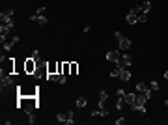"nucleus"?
Listing matches in <instances>:
<instances>
[{"instance_id":"nucleus-1","label":"nucleus","mask_w":168,"mask_h":125,"mask_svg":"<svg viewBox=\"0 0 168 125\" xmlns=\"http://www.w3.org/2000/svg\"><path fill=\"white\" fill-rule=\"evenodd\" d=\"M37 95H19L17 97V108L24 110L26 114H34L37 108Z\"/></svg>"},{"instance_id":"nucleus-2","label":"nucleus","mask_w":168,"mask_h":125,"mask_svg":"<svg viewBox=\"0 0 168 125\" xmlns=\"http://www.w3.org/2000/svg\"><path fill=\"white\" fill-rule=\"evenodd\" d=\"M37 62L34 60V58H28V60H24V73L26 75H36L37 71Z\"/></svg>"},{"instance_id":"nucleus-3","label":"nucleus","mask_w":168,"mask_h":125,"mask_svg":"<svg viewBox=\"0 0 168 125\" xmlns=\"http://www.w3.org/2000/svg\"><path fill=\"white\" fill-rule=\"evenodd\" d=\"M11 15H13V10H8L6 13H2V15H0V23H2V24H8V26H11V28H13Z\"/></svg>"},{"instance_id":"nucleus-4","label":"nucleus","mask_w":168,"mask_h":125,"mask_svg":"<svg viewBox=\"0 0 168 125\" xmlns=\"http://www.w3.org/2000/svg\"><path fill=\"white\" fill-rule=\"evenodd\" d=\"M120 58H121V51H120V49H118V51H108V52H107V60H108V62L118 64V62H120Z\"/></svg>"},{"instance_id":"nucleus-5","label":"nucleus","mask_w":168,"mask_h":125,"mask_svg":"<svg viewBox=\"0 0 168 125\" xmlns=\"http://www.w3.org/2000/svg\"><path fill=\"white\" fill-rule=\"evenodd\" d=\"M118 47H120V51H127V49L131 47V39H129V38H123V35H121V38L118 39Z\"/></svg>"},{"instance_id":"nucleus-6","label":"nucleus","mask_w":168,"mask_h":125,"mask_svg":"<svg viewBox=\"0 0 168 125\" xmlns=\"http://www.w3.org/2000/svg\"><path fill=\"white\" fill-rule=\"evenodd\" d=\"M13 84H15L13 82V77L11 75H6L2 71V88H10V86H13Z\"/></svg>"},{"instance_id":"nucleus-7","label":"nucleus","mask_w":168,"mask_h":125,"mask_svg":"<svg viewBox=\"0 0 168 125\" xmlns=\"http://www.w3.org/2000/svg\"><path fill=\"white\" fill-rule=\"evenodd\" d=\"M47 69V75H52V73H58V62H51V64L45 65Z\"/></svg>"},{"instance_id":"nucleus-8","label":"nucleus","mask_w":168,"mask_h":125,"mask_svg":"<svg viewBox=\"0 0 168 125\" xmlns=\"http://www.w3.org/2000/svg\"><path fill=\"white\" fill-rule=\"evenodd\" d=\"M107 116H108V110L105 108V106H103V108H99V110H94V112H92V118H107Z\"/></svg>"},{"instance_id":"nucleus-9","label":"nucleus","mask_w":168,"mask_h":125,"mask_svg":"<svg viewBox=\"0 0 168 125\" xmlns=\"http://www.w3.org/2000/svg\"><path fill=\"white\" fill-rule=\"evenodd\" d=\"M30 21H36L37 24H47V17H43V15H37V13L30 15Z\"/></svg>"},{"instance_id":"nucleus-10","label":"nucleus","mask_w":168,"mask_h":125,"mask_svg":"<svg viewBox=\"0 0 168 125\" xmlns=\"http://www.w3.org/2000/svg\"><path fill=\"white\" fill-rule=\"evenodd\" d=\"M131 62H133V58H131L129 54H123V56L120 58V62H118V64L123 65V67H129V65H131Z\"/></svg>"},{"instance_id":"nucleus-11","label":"nucleus","mask_w":168,"mask_h":125,"mask_svg":"<svg viewBox=\"0 0 168 125\" xmlns=\"http://www.w3.org/2000/svg\"><path fill=\"white\" fill-rule=\"evenodd\" d=\"M107 99H108V93L107 92H99V103H97V105H99V108H103L105 106V103H107Z\"/></svg>"},{"instance_id":"nucleus-12","label":"nucleus","mask_w":168,"mask_h":125,"mask_svg":"<svg viewBox=\"0 0 168 125\" xmlns=\"http://www.w3.org/2000/svg\"><path fill=\"white\" fill-rule=\"evenodd\" d=\"M125 21H127L129 24H136V23H138V17H136L135 11H129V15L125 17Z\"/></svg>"},{"instance_id":"nucleus-13","label":"nucleus","mask_w":168,"mask_h":125,"mask_svg":"<svg viewBox=\"0 0 168 125\" xmlns=\"http://www.w3.org/2000/svg\"><path fill=\"white\" fill-rule=\"evenodd\" d=\"M133 112H146V105H138V103H133L131 105Z\"/></svg>"},{"instance_id":"nucleus-14","label":"nucleus","mask_w":168,"mask_h":125,"mask_svg":"<svg viewBox=\"0 0 168 125\" xmlns=\"http://www.w3.org/2000/svg\"><path fill=\"white\" fill-rule=\"evenodd\" d=\"M149 10H151V2H149V0H144V2L140 4V11H142V13H148Z\"/></svg>"},{"instance_id":"nucleus-15","label":"nucleus","mask_w":168,"mask_h":125,"mask_svg":"<svg viewBox=\"0 0 168 125\" xmlns=\"http://www.w3.org/2000/svg\"><path fill=\"white\" fill-rule=\"evenodd\" d=\"M120 78L123 80V82H127V80H131V73H129L127 69L121 67V71H120Z\"/></svg>"},{"instance_id":"nucleus-16","label":"nucleus","mask_w":168,"mask_h":125,"mask_svg":"<svg viewBox=\"0 0 168 125\" xmlns=\"http://www.w3.org/2000/svg\"><path fill=\"white\" fill-rule=\"evenodd\" d=\"M136 99V93H125V105H133Z\"/></svg>"},{"instance_id":"nucleus-17","label":"nucleus","mask_w":168,"mask_h":125,"mask_svg":"<svg viewBox=\"0 0 168 125\" xmlns=\"http://www.w3.org/2000/svg\"><path fill=\"white\" fill-rule=\"evenodd\" d=\"M148 88H149V86H148L146 82H138V84H136V92H138V93H144Z\"/></svg>"},{"instance_id":"nucleus-18","label":"nucleus","mask_w":168,"mask_h":125,"mask_svg":"<svg viewBox=\"0 0 168 125\" xmlns=\"http://www.w3.org/2000/svg\"><path fill=\"white\" fill-rule=\"evenodd\" d=\"M121 67H123V65H120V64H118V65H116V67H114L112 71H110L108 75H110V77H120V71H121Z\"/></svg>"},{"instance_id":"nucleus-19","label":"nucleus","mask_w":168,"mask_h":125,"mask_svg":"<svg viewBox=\"0 0 168 125\" xmlns=\"http://www.w3.org/2000/svg\"><path fill=\"white\" fill-rule=\"evenodd\" d=\"M86 105H88L86 97H78V99H77V106H78V108H84Z\"/></svg>"},{"instance_id":"nucleus-20","label":"nucleus","mask_w":168,"mask_h":125,"mask_svg":"<svg viewBox=\"0 0 168 125\" xmlns=\"http://www.w3.org/2000/svg\"><path fill=\"white\" fill-rule=\"evenodd\" d=\"M56 119H58V122L60 123H65V119H67V112H58V114H56Z\"/></svg>"},{"instance_id":"nucleus-21","label":"nucleus","mask_w":168,"mask_h":125,"mask_svg":"<svg viewBox=\"0 0 168 125\" xmlns=\"http://www.w3.org/2000/svg\"><path fill=\"white\" fill-rule=\"evenodd\" d=\"M75 119H73V110H67V119H65V125H73Z\"/></svg>"},{"instance_id":"nucleus-22","label":"nucleus","mask_w":168,"mask_h":125,"mask_svg":"<svg viewBox=\"0 0 168 125\" xmlns=\"http://www.w3.org/2000/svg\"><path fill=\"white\" fill-rule=\"evenodd\" d=\"M123 105H125V97H118V101H116V108H118V110H121V108H123Z\"/></svg>"},{"instance_id":"nucleus-23","label":"nucleus","mask_w":168,"mask_h":125,"mask_svg":"<svg viewBox=\"0 0 168 125\" xmlns=\"http://www.w3.org/2000/svg\"><path fill=\"white\" fill-rule=\"evenodd\" d=\"M69 64H71V73L69 75H77L78 73V64L77 62H69Z\"/></svg>"},{"instance_id":"nucleus-24","label":"nucleus","mask_w":168,"mask_h":125,"mask_svg":"<svg viewBox=\"0 0 168 125\" xmlns=\"http://www.w3.org/2000/svg\"><path fill=\"white\" fill-rule=\"evenodd\" d=\"M138 23H146V21H148V13H138Z\"/></svg>"},{"instance_id":"nucleus-25","label":"nucleus","mask_w":168,"mask_h":125,"mask_svg":"<svg viewBox=\"0 0 168 125\" xmlns=\"http://www.w3.org/2000/svg\"><path fill=\"white\" fill-rule=\"evenodd\" d=\"M30 58H34V60L39 64V51H32V54H30Z\"/></svg>"},{"instance_id":"nucleus-26","label":"nucleus","mask_w":168,"mask_h":125,"mask_svg":"<svg viewBox=\"0 0 168 125\" xmlns=\"http://www.w3.org/2000/svg\"><path fill=\"white\" fill-rule=\"evenodd\" d=\"M149 88H151L153 92H157V90H159V82H157V80H151V84H149Z\"/></svg>"},{"instance_id":"nucleus-27","label":"nucleus","mask_w":168,"mask_h":125,"mask_svg":"<svg viewBox=\"0 0 168 125\" xmlns=\"http://www.w3.org/2000/svg\"><path fill=\"white\" fill-rule=\"evenodd\" d=\"M123 123H125V118H118L116 119V125H123Z\"/></svg>"},{"instance_id":"nucleus-28","label":"nucleus","mask_w":168,"mask_h":125,"mask_svg":"<svg viewBox=\"0 0 168 125\" xmlns=\"http://www.w3.org/2000/svg\"><path fill=\"white\" fill-rule=\"evenodd\" d=\"M36 13H37V15H43V13H45V8H43V6H41V8H37V11H36Z\"/></svg>"},{"instance_id":"nucleus-29","label":"nucleus","mask_w":168,"mask_h":125,"mask_svg":"<svg viewBox=\"0 0 168 125\" xmlns=\"http://www.w3.org/2000/svg\"><path fill=\"white\" fill-rule=\"evenodd\" d=\"M116 95H118V97H125V92H123V90H118Z\"/></svg>"},{"instance_id":"nucleus-30","label":"nucleus","mask_w":168,"mask_h":125,"mask_svg":"<svg viewBox=\"0 0 168 125\" xmlns=\"http://www.w3.org/2000/svg\"><path fill=\"white\" fill-rule=\"evenodd\" d=\"M162 77H165V78L168 80V71H166V73H165V75H162Z\"/></svg>"},{"instance_id":"nucleus-31","label":"nucleus","mask_w":168,"mask_h":125,"mask_svg":"<svg viewBox=\"0 0 168 125\" xmlns=\"http://www.w3.org/2000/svg\"><path fill=\"white\" fill-rule=\"evenodd\" d=\"M165 105H166V106H168V99H166V103H165Z\"/></svg>"}]
</instances>
